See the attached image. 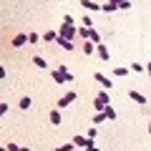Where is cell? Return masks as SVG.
Masks as SVG:
<instances>
[{"label": "cell", "mask_w": 151, "mask_h": 151, "mask_svg": "<svg viewBox=\"0 0 151 151\" xmlns=\"http://www.w3.org/2000/svg\"><path fill=\"white\" fill-rule=\"evenodd\" d=\"M5 149H8V151H18V144H10V141H8V144H5Z\"/></svg>", "instance_id": "cell-23"}, {"label": "cell", "mask_w": 151, "mask_h": 151, "mask_svg": "<svg viewBox=\"0 0 151 151\" xmlns=\"http://www.w3.org/2000/svg\"><path fill=\"white\" fill-rule=\"evenodd\" d=\"M101 10H106V13H113V10H116V5H113V3H106V5H101Z\"/></svg>", "instance_id": "cell-20"}, {"label": "cell", "mask_w": 151, "mask_h": 151, "mask_svg": "<svg viewBox=\"0 0 151 151\" xmlns=\"http://www.w3.org/2000/svg\"><path fill=\"white\" fill-rule=\"evenodd\" d=\"M146 70H149V76H151V63H149V65H146Z\"/></svg>", "instance_id": "cell-25"}, {"label": "cell", "mask_w": 151, "mask_h": 151, "mask_svg": "<svg viewBox=\"0 0 151 151\" xmlns=\"http://www.w3.org/2000/svg\"><path fill=\"white\" fill-rule=\"evenodd\" d=\"M103 113H106V119H108V121H116V111H113L111 106H106V108H103Z\"/></svg>", "instance_id": "cell-16"}, {"label": "cell", "mask_w": 151, "mask_h": 151, "mask_svg": "<svg viewBox=\"0 0 151 151\" xmlns=\"http://www.w3.org/2000/svg\"><path fill=\"white\" fill-rule=\"evenodd\" d=\"M96 53H98V58H101V60H108V63H111V53H108V48L103 43L96 45Z\"/></svg>", "instance_id": "cell-4"}, {"label": "cell", "mask_w": 151, "mask_h": 151, "mask_svg": "<svg viewBox=\"0 0 151 151\" xmlns=\"http://www.w3.org/2000/svg\"><path fill=\"white\" fill-rule=\"evenodd\" d=\"M20 108H23V111H25V108H30V98H20Z\"/></svg>", "instance_id": "cell-19"}, {"label": "cell", "mask_w": 151, "mask_h": 151, "mask_svg": "<svg viewBox=\"0 0 151 151\" xmlns=\"http://www.w3.org/2000/svg\"><path fill=\"white\" fill-rule=\"evenodd\" d=\"M43 40H48V43H50V40H58V33H55V30H48V33L43 35Z\"/></svg>", "instance_id": "cell-18"}, {"label": "cell", "mask_w": 151, "mask_h": 151, "mask_svg": "<svg viewBox=\"0 0 151 151\" xmlns=\"http://www.w3.org/2000/svg\"><path fill=\"white\" fill-rule=\"evenodd\" d=\"M83 53H86V55H93V53H96V43L86 40V43H83Z\"/></svg>", "instance_id": "cell-11"}, {"label": "cell", "mask_w": 151, "mask_h": 151, "mask_svg": "<svg viewBox=\"0 0 151 151\" xmlns=\"http://www.w3.org/2000/svg\"><path fill=\"white\" fill-rule=\"evenodd\" d=\"M108 3H113L116 8H121V3H124V0H108Z\"/></svg>", "instance_id": "cell-24"}, {"label": "cell", "mask_w": 151, "mask_h": 151, "mask_svg": "<svg viewBox=\"0 0 151 151\" xmlns=\"http://www.w3.org/2000/svg\"><path fill=\"white\" fill-rule=\"evenodd\" d=\"M28 43V35L25 33H18L15 38H13V45H15V48H20V45H25Z\"/></svg>", "instance_id": "cell-8"}, {"label": "cell", "mask_w": 151, "mask_h": 151, "mask_svg": "<svg viewBox=\"0 0 151 151\" xmlns=\"http://www.w3.org/2000/svg\"><path fill=\"white\" fill-rule=\"evenodd\" d=\"M88 40H91V43H96V45L101 43V38H98V33L93 30V28H91V33H88Z\"/></svg>", "instance_id": "cell-17"}, {"label": "cell", "mask_w": 151, "mask_h": 151, "mask_svg": "<svg viewBox=\"0 0 151 151\" xmlns=\"http://www.w3.org/2000/svg\"><path fill=\"white\" fill-rule=\"evenodd\" d=\"M73 144L81 146V149H93V146H96V141L88 139V136H73Z\"/></svg>", "instance_id": "cell-1"}, {"label": "cell", "mask_w": 151, "mask_h": 151, "mask_svg": "<svg viewBox=\"0 0 151 151\" xmlns=\"http://www.w3.org/2000/svg\"><path fill=\"white\" fill-rule=\"evenodd\" d=\"M103 121H108V119H106V113H103V111H98L96 116L91 119V124H93V126H98V124H103Z\"/></svg>", "instance_id": "cell-12"}, {"label": "cell", "mask_w": 151, "mask_h": 151, "mask_svg": "<svg viewBox=\"0 0 151 151\" xmlns=\"http://www.w3.org/2000/svg\"><path fill=\"white\" fill-rule=\"evenodd\" d=\"M113 73H116V76H119V78H121V76H126V73H129V68H116V70H113Z\"/></svg>", "instance_id": "cell-22"}, {"label": "cell", "mask_w": 151, "mask_h": 151, "mask_svg": "<svg viewBox=\"0 0 151 151\" xmlns=\"http://www.w3.org/2000/svg\"><path fill=\"white\" fill-rule=\"evenodd\" d=\"M30 60H33V63L38 65V68H48V60H43L40 55H35V58H30Z\"/></svg>", "instance_id": "cell-14"}, {"label": "cell", "mask_w": 151, "mask_h": 151, "mask_svg": "<svg viewBox=\"0 0 151 151\" xmlns=\"http://www.w3.org/2000/svg\"><path fill=\"white\" fill-rule=\"evenodd\" d=\"M129 98H131V101H136L139 106H144V103H146V96H144V93H139V91H129Z\"/></svg>", "instance_id": "cell-7"}, {"label": "cell", "mask_w": 151, "mask_h": 151, "mask_svg": "<svg viewBox=\"0 0 151 151\" xmlns=\"http://www.w3.org/2000/svg\"><path fill=\"white\" fill-rule=\"evenodd\" d=\"M149 134H151V121H149Z\"/></svg>", "instance_id": "cell-26"}, {"label": "cell", "mask_w": 151, "mask_h": 151, "mask_svg": "<svg viewBox=\"0 0 151 151\" xmlns=\"http://www.w3.org/2000/svg\"><path fill=\"white\" fill-rule=\"evenodd\" d=\"M50 124H55V126L60 124V111H58V108H55V111H50Z\"/></svg>", "instance_id": "cell-15"}, {"label": "cell", "mask_w": 151, "mask_h": 151, "mask_svg": "<svg viewBox=\"0 0 151 151\" xmlns=\"http://www.w3.org/2000/svg\"><path fill=\"white\" fill-rule=\"evenodd\" d=\"M93 106H96V111H103V108L108 106V93L101 91V93L96 96V101H93Z\"/></svg>", "instance_id": "cell-3"}, {"label": "cell", "mask_w": 151, "mask_h": 151, "mask_svg": "<svg viewBox=\"0 0 151 151\" xmlns=\"http://www.w3.org/2000/svg\"><path fill=\"white\" fill-rule=\"evenodd\" d=\"M73 101H76V93L70 91V93H65V96H63V98L58 101V108H65V106H70Z\"/></svg>", "instance_id": "cell-6"}, {"label": "cell", "mask_w": 151, "mask_h": 151, "mask_svg": "<svg viewBox=\"0 0 151 151\" xmlns=\"http://www.w3.org/2000/svg\"><path fill=\"white\" fill-rule=\"evenodd\" d=\"M81 5L86 8V10H91V13H93V10H101V5H98V3H93V0H81Z\"/></svg>", "instance_id": "cell-10"}, {"label": "cell", "mask_w": 151, "mask_h": 151, "mask_svg": "<svg viewBox=\"0 0 151 151\" xmlns=\"http://www.w3.org/2000/svg\"><path fill=\"white\" fill-rule=\"evenodd\" d=\"M76 33H78V30H76L73 25L63 23V25H60V30H58V35H60V38H68V40H73V35H76Z\"/></svg>", "instance_id": "cell-2"}, {"label": "cell", "mask_w": 151, "mask_h": 151, "mask_svg": "<svg viewBox=\"0 0 151 151\" xmlns=\"http://www.w3.org/2000/svg\"><path fill=\"white\" fill-rule=\"evenodd\" d=\"M28 40H30V43H38V40H43V38L38 35V33H30V35H28Z\"/></svg>", "instance_id": "cell-21"}, {"label": "cell", "mask_w": 151, "mask_h": 151, "mask_svg": "<svg viewBox=\"0 0 151 151\" xmlns=\"http://www.w3.org/2000/svg\"><path fill=\"white\" fill-rule=\"evenodd\" d=\"M93 81H98L103 88H113V81H108V78H106L103 73H93Z\"/></svg>", "instance_id": "cell-5"}, {"label": "cell", "mask_w": 151, "mask_h": 151, "mask_svg": "<svg viewBox=\"0 0 151 151\" xmlns=\"http://www.w3.org/2000/svg\"><path fill=\"white\" fill-rule=\"evenodd\" d=\"M50 78H53L55 83H65V76H63V70H60V68H55V70H50Z\"/></svg>", "instance_id": "cell-9"}, {"label": "cell", "mask_w": 151, "mask_h": 151, "mask_svg": "<svg viewBox=\"0 0 151 151\" xmlns=\"http://www.w3.org/2000/svg\"><path fill=\"white\" fill-rule=\"evenodd\" d=\"M58 43L63 45L65 50H73V40H68V38H60V35H58Z\"/></svg>", "instance_id": "cell-13"}]
</instances>
